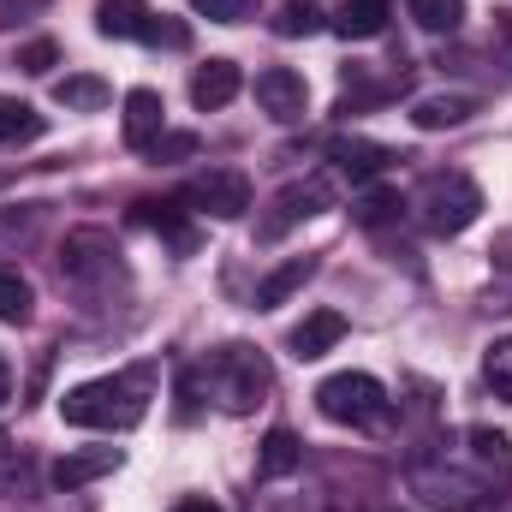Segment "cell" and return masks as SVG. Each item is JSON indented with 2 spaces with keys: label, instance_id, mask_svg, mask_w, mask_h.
Instances as JSON below:
<instances>
[{
  "label": "cell",
  "instance_id": "8fae6325",
  "mask_svg": "<svg viewBox=\"0 0 512 512\" xmlns=\"http://www.w3.org/2000/svg\"><path fill=\"white\" fill-rule=\"evenodd\" d=\"M340 340H346V316H340V310H310V316L286 334V346H292V358H298V364H310V358L334 352Z\"/></svg>",
  "mask_w": 512,
  "mask_h": 512
},
{
  "label": "cell",
  "instance_id": "2e32d148",
  "mask_svg": "<svg viewBox=\"0 0 512 512\" xmlns=\"http://www.w3.org/2000/svg\"><path fill=\"white\" fill-rule=\"evenodd\" d=\"M131 209H137V221H143V227H155V233H161V239H167L179 256L197 251V227L179 215L185 203H155V197H143V203H131Z\"/></svg>",
  "mask_w": 512,
  "mask_h": 512
},
{
  "label": "cell",
  "instance_id": "44dd1931",
  "mask_svg": "<svg viewBox=\"0 0 512 512\" xmlns=\"http://www.w3.org/2000/svg\"><path fill=\"white\" fill-rule=\"evenodd\" d=\"M304 465V441L292 429H268L262 453H256V477H292Z\"/></svg>",
  "mask_w": 512,
  "mask_h": 512
},
{
  "label": "cell",
  "instance_id": "9c48e42d",
  "mask_svg": "<svg viewBox=\"0 0 512 512\" xmlns=\"http://www.w3.org/2000/svg\"><path fill=\"white\" fill-rule=\"evenodd\" d=\"M256 108H262L268 120H280V126H298L304 108H310V84H304V72H292V66H268V72H256Z\"/></svg>",
  "mask_w": 512,
  "mask_h": 512
},
{
  "label": "cell",
  "instance_id": "9a60e30c",
  "mask_svg": "<svg viewBox=\"0 0 512 512\" xmlns=\"http://www.w3.org/2000/svg\"><path fill=\"white\" fill-rule=\"evenodd\" d=\"M167 131V108H161V96L155 90H131L126 96V149H155V137Z\"/></svg>",
  "mask_w": 512,
  "mask_h": 512
},
{
  "label": "cell",
  "instance_id": "484cf974",
  "mask_svg": "<svg viewBox=\"0 0 512 512\" xmlns=\"http://www.w3.org/2000/svg\"><path fill=\"white\" fill-rule=\"evenodd\" d=\"M411 18L435 36H453L465 24V0H411Z\"/></svg>",
  "mask_w": 512,
  "mask_h": 512
},
{
  "label": "cell",
  "instance_id": "ac0fdd59",
  "mask_svg": "<svg viewBox=\"0 0 512 512\" xmlns=\"http://www.w3.org/2000/svg\"><path fill=\"white\" fill-rule=\"evenodd\" d=\"M471 114H477L471 96H423V102H411V126L417 131H453V126H465Z\"/></svg>",
  "mask_w": 512,
  "mask_h": 512
},
{
  "label": "cell",
  "instance_id": "ba28073f",
  "mask_svg": "<svg viewBox=\"0 0 512 512\" xmlns=\"http://www.w3.org/2000/svg\"><path fill=\"white\" fill-rule=\"evenodd\" d=\"M322 209H328V185H322V179L286 185V191L268 203V215H262V227H256V245H274L280 233H292L298 221H310V215H322Z\"/></svg>",
  "mask_w": 512,
  "mask_h": 512
},
{
  "label": "cell",
  "instance_id": "7402d4cb",
  "mask_svg": "<svg viewBox=\"0 0 512 512\" xmlns=\"http://www.w3.org/2000/svg\"><path fill=\"white\" fill-rule=\"evenodd\" d=\"M399 215H405V197H399V191H387V185L364 191V197L352 203V221H358V227H393Z\"/></svg>",
  "mask_w": 512,
  "mask_h": 512
},
{
  "label": "cell",
  "instance_id": "5b68a950",
  "mask_svg": "<svg viewBox=\"0 0 512 512\" xmlns=\"http://www.w3.org/2000/svg\"><path fill=\"white\" fill-rule=\"evenodd\" d=\"M417 215H423V227L435 239H453V233H465L483 215V191L465 173H429L423 191H417Z\"/></svg>",
  "mask_w": 512,
  "mask_h": 512
},
{
  "label": "cell",
  "instance_id": "836d02e7",
  "mask_svg": "<svg viewBox=\"0 0 512 512\" xmlns=\"http://www.w3.org/2000/svg\"><path fill=\"white\" fill-rule=\"evenodd\" d=\"M12 399V370H6V358H0V405Z\"/></svg>",
  "mask_w": 512,
  "mask_h": 512
},
{
  "label": "cell",
  "instance_id": "d4e9b609",
  "mask_svg": "<svg viewBox=\"0 0 512 512\" xmlns=\"http://www.w3.org/2000/svg\"><path fill=\"white\" fill-rule=\"evenodd\" d=\"M30 310H36L30 280L12 274V268H0V322H30Z\"/></svg>",
  "mask_w": 512,
  "mask_h": 512
},
{
  "label": "cell",
  "instance_id": "1f68e13d",
  "mask_svg": "<svg viewBox=\"0 0 512 512\" xmlns=\"http://www.w3.org/2000/svg\"><path fill=\"white\" fill-rule=\"evenodd\" d=\"M42 6H48V0H0V30H6V24H18L24 12H42Z\"/></svg>",
  "mask_w": 512,
  "mask_h": 512
},
{
  "label": "cell",
  "instance_id": "7a4b0ae2",
  "mask_svg": "<svg viewBox=\"0 0 512 512\" xmlns=\"http://www.w3.org/2000/svg\"><path fill=\"white\" fill-rule=\"evenodd\" d=\"M274 387V376H268V358L256 352V346H221V352H209L203 358V370H191L185 382H179V411L191 417V405H197V393H209L227 417H245V411H256L262 405V393Z\"/></svg>",
  "mask_w": 512,
  "mask_h": 512
},
{
  "label": "cell",
  "instance_id": "7c38bea8",
  "mask_svg": "<svg viewBox=\"0 0 512 512\" xmlns=\"http://www.w3.org/2000/svg\"><path fill=\"white\" fill-rule=\"evenodd\" d=\"M108 471H120V447H78V453L54 459V489L72 495V489H84V483H96Z\"/></svg>",
  "mask_w": 512,
  "mask_h": 512
},
{
  "label": "cell",
  "instance_id": "d6986e66",
  "mask_svg": "<svg viewBox=\"0 0 512 512\" xmlns=\"http://www.w3.org/2000/svg\"><path fill=\"white\" fill-rule=\"evenodd\" d=\"M310 274H316V256H292V262H280V268H274V274L256 286L251 304H256V310H280V304H286V298H292V292L310 280Z\"/></svg>",
  "mask_w": 512,
  "mask_h": 512
},
{
  "label": "cell",
  "instance_id": "8992f818",
  "mask_svg": "<svg viewBox=\"0 0 512 512\" xmlns=\"http://www.w3.org/2000/svg\"><path fill=\"white\" fill-rule=\"evenodd\" d=\"M60 280H72V286H108V280H120V245H114V233H102V227L66 233V245H60Z\"/></svg>",
  "mask_w": 512,
  "mask_h": 512
},
{
  "label": "cell",
  "instance_id": "83f0119b",
  "mask_svg": "<svg viewBox=\"0 0 512 512\" xmlns=\"http://www.w3.org/2000/svg\"><path fill=\"white\" fill-rule=\"evenodd\" d=\"M483 376H489V387H495L501 399H512V334L489 346V358H483Z\"/></svg>",
  "mask_w": 512,
  "mask_h": 512
},
{
  "label": "cell",
  "instance_id": "277c9868",
  "mask_svg": "<svg viewBox=\"0 0 512 512\" xmlns=\"http://www.w3.org/2000/svg\"><path fill=\"white\" fill-rule=\"evenodd\" d=\"M316 411H322L328 423H340V429H387V423H393L387 387L376 382V376H364V370L328 376V382L316 387Z\"/></svg>",
  "mask_w": 512,
  "mask_h": 512
},
{
  "label": "cell",
  "instance_id": "cb8c5ba5",
  "mask_svg": "<svg viewBox=\"0 0 512 512\" xmlns=\"http://www.w3.org/2000/svg\"><path fill=\"white\" fill-rule=\"evenodd\" d=\"M316 30H322V6L316 0H286L274 12V36H286V42L292 36H316Z\"/></svg>",
  "mask_w": 512,
  "mask_h": 512
},
{
  "label": "cell",
  "instance_id": "6da1fadb",
  "mask_svg": "<svg viewBox=\"0 0 512 512\" xmlns=\"http://www.w3.org/2000/svg\"><path fill=\"white\" fill-rule=\"evenodd\" d=\"M405 483L435 512H483L512 489V441L489 423H471L453 441H435L429 453H417Z\"/></svg>",
  "mask_w": 512,
  "mask_h": 512
},
{
  "label": "cell",
  "instance_id": "f1b7e54d",
  "mask_svg": "<svg viewBox=\"0 0 512 512\" xmlns=\"http://www.w3.org/2000/svg\"><path fill=\"white\" fill-rule=\"evenodd\" d=\"M191 155H197V137H191V131H161L155 149H149L155 167H173V161H191Z\"/></svg>",
  "mask_w": 512,
  "mask_h": 512
},
{
  "label": "cell",
  "instance_id": "5bb4252c",
  "mask_svg": "<svg viewBox=\"0 0 512 512\" xmlns=\"http://www.w3.org/2000/svg\"><path fill=\"white\" fill-rule=\"evenodd\" d=\"M239 90H245V72H239L233 60H209V66H197V72H191V102H197L203 114L227 108Z\"/></svg>",
  "mask_w": 512,
  "mask_h": 512
},
{
  "label": "cell",
  "instance_id": "ffe728a7",
  "mask_svg": "<svg viewBox=\"0 0 512 512\" xmlns=\"http://www.w3.org/2000/svg\"><path fill=\"white\" fill-rule=\"evenodd\" d=\"M108 84L96 78V72H66L60 84H54V102L60 108H72V114H96V108H108Z\"/></svg>",
  "mask_w": 512,
  "mask_h": 512
},
{
  "label": "cell",
  "instance_id": "e0dca14e",
  "mask_svg": "<svg viewBox=\"0 0 512 512\" xmlns=\"http://www.w3.org/2000/svg\"><path fill=\"white\" fill-rule=\"evenodd\" d=\"M387 18H393V0H346L340 18H334V30L346 42H376L387 30Z\"/></svg>",
  "mask_w": 512,
  "mask_h": 512
},
{
  "label": "cell",
  "instance_id": "4fadbf2b",
  "mask_svg": "<svg viewBox=\"0 0 512 512\" xmlns=\"http://www.w3.org/2000/svg\"><path fill=\"white\" fill-rule=\"evenodd\" d=\"M96 30L114 42H149L155 12H149V0H96Z\"/></svg>",
  "mask_w": 512,
  "mask_h": 512
},
{
  "label": "cell",
  "instance_id": "d6a6232c",
  "mask_svg": "<svg viewBox=\"0 0 512 512\" xmlns=\"http://www.w3.org/2000/svg\"><path fill=\"white\" fill-rule=\"evenodd\" d=\"M173 512H221L209 495H185V501H173Z\"/></svg>",
  "mask_w": 512,
  "mask_h": 512
},
{
  "label": "cell",
  "instance_id": "603a6c76",
  "mask_svg": "<svg viewBox=\"0 0 512 512\" xmlns=\"http://www.w3.org/2000/svg\"><path fill=\"white\" fill-rule=\"evenodd\" d=\"M24 137H42V114L18 96H0V143H24Z\"/></svg>",
  "mask_w": 512,
  "mask_h": 512
},
{
  "label": "cell",
  "instance_id": "30bf717a",
  "mask_svg": "<svg viewBox=\"0 0 512 512\" xmlns=\"http://www.w3.org/2000/svg\"><path fill=\"white\" fill-rule=\"evenodd\" d=\"M328 161H334L352 185H370V179H382L387 167L399 161V149L370 143V137H334V143H328Z\"/></svg>",
  "mask_w": 512,
  "mask_h": 512
},
{
  "label": "cell",
  "instance_id": "f546056e",
  "mask_svg": "<svg viewBox=\"0 0 512 512\" xmlns=\"http://www.w3.org/2000/svg\"><path fill=\"white\" fill-rule=\"evenodd\" d=\"M36 221H42L36 209H6V215H0V239H12V245H30V239H36Z\"/></svg>",
  "mask_w": 512,
  "mask_h": 512
},
{
  "label": "cell",
  "instance_id": "3957f363",
  "mask_svg": "<svg viewBox=\"0 0 512 512\" xmlns=\"http://www.w3.org/2000/svg\"><path fill=\"white\" fill-rule=\"evenodd\" d=\"M60 417L72 429H108V435H126L149 417V370H126V376H102V382H84L72 393H60Z\"/></svg>",
  "mask_w": 512,
  "mask_h": 512
},
{
  "label": "cell",
  "instance_id": "52a82bcc",
  "mask_svg": "<svg viewBox=\"0 0 512 512\" xmlns=\"http://www.w3.org/2000/svg\"><path fill=\"white\" fill-rule=\"evenodd\" d=\"M179 203H191L197 215H215V221H239V215L251 209V179H245L239 167H203V173L185 185Z\"/></svg>",
  "mask_w": 512,
  "mask_h": 512
},
{
  "label": "cell",
  "instance_id": "e575fe53",
  "mask_svg": "<svg viewBox=\"0 0 512 512\" xmlns=\"http://www.w3.org/2000/svg\"><path fill=\"white\" fill-rule=\"evenodd\" d=\"M6 465H12V453H6V441H0V471H6Z\"/></svg>",
  "mask_w": 512,
  "mask_h": 512
},
{
  "label": "cell",
  "instance_id": "4dcf8cb0",
  "mask_svg": "<svg viewBox=\"0 0 512 512\" xmlns=\"http://www.w3.org/2000/svg\"><path fill=\"white\" fill-rule=\"evenodd\" d=\"M191 12L209 18V24H239L251 12V0H191Z\"/></svg>",
  "mask_w": 512,
  "mask_h": 512
},
{
  "label": "cell",
  "instance_id": "4316f807",
  "mask_svg": "<svg viewBox=\"0 0 512 512\" xmlns=\"http://www.w3.org/2000/svg\"><path fill=\"white\" fill-rule=\"evenodd\" d=\"M54 66H60V42H54V36H36V42H24V48H18V72L48 78Z\"/></svg>",
  "mask_w": 512,
  "mask_h": 512
}]
</instances>
